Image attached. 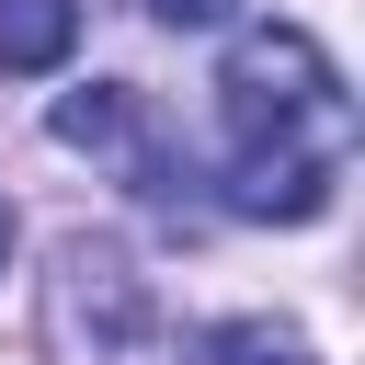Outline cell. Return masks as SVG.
I'll return each instance as SVG.
<instances>
[{
    "mask_svg": "<svg viewBox=\"0 0 365 365\" xmlns=\"http://www.w3.org/2000/svg\"><path fill=\"white\" fill-rule=\"evenodd\" d=\"M217 114L240 148H342V80L297 23H251L217 68Z\"/></svg>",
    "mask_w": 365,
    "mask_h": 365,
    "instance_id": "cell-1",
    "label": "cell"
},
{
    "mask_svg": "<svg viewBox=\"0 0 365 365\" xmlns=\"http://www.w3.org/2000/svg\"><path fill=\"white\" fill-rule=\"evenodd\" d=\"M331 160L342 148H240L228 160V205L240 217H274V228H308L331 205Z\"/></svg>",
    "mask_w": 365,
    "mask_h": 365,
    "instance_id": "cell-2",
    "label": "cell"
},
{
    "mask_svg": "<svg viewBox=\"0 0 365 365\" xmlns=\"http://www.w3.org/2000/svg\"><path fill=\"white\" fill-rule=\"evenodd\" d=\"M68 46H80V0H0V68L46 80L68 68Z\"/></svg>",
    "mask_w": 365,
    "mask_h": 365,
    "instance_id": "cell-3",
    "label": "cell"
},
{
    "mask_svg": "<svg viewBox=\"0 0 365 365\" xmlns=\"http://www.w3.org/2000/svg\"><path fill=\"white\" fill-rule=\"evenodd\" d=\"M205 365H319V342H308L297 319H262V308H251V319H217V331H205Z\"/></svg>",
    "mask_w": 365,
    "mask_h": 365,
    "instance_id": "cell-4",
    "label": "cell"
},
{
    "mask_svg": "<svg viewBox=\"0 0 365 365\" xmlns=\"http://www.w3.org/2000/svg\"><path fill=\"white\" fill-rule=\"evenodd\" d=\"M57 137H68V148H125V137H137V103H125V80H91V91H68V103H57Z\"/></svg>",
    "mask_w": 365,
    "mask_h": 365,
    "instance_id": "cell-5",
    "label": "cell"
},
{
    "mask_svg": "<svg viewBox=\"0 0 365 365\" xmlns=\"http://www.w3.org/2000/svg\"><path fill=\"white\" fill-rule=\"evenodd\" d=\"M137 11H148V23H171V34H205V23H228L240 0H137Z\"/></svg>",
    "mask_w": 365,
    "mask_h": 365,
    "instance_id": "cell-6",
    "label": "cell"
},
{
    "mask_svg": "<svg viewBox=\"0 0 365 365\" xmlns=\"http://www.w3.org/2000/svg\"><path fill=\"white\" fill-rule=\"evenodd\" d=\"M11 240H23V217H11V194H0V274H11Z\"/></svg>",
    "mask_w": 365,
    "mask_h": 365,
    "instance_id": "cell-7",
    "label": "cell"
}]
</instances>
